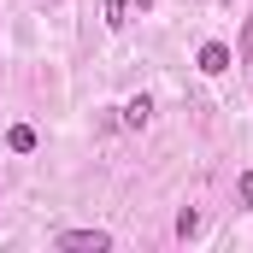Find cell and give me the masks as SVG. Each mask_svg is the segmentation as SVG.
Wrapping results in <instances>:
<instances>
[{
    "label": "cell",
    "mask_w": 253,
    "mask_h": 253,
    "mask_svg": "<svg viewBox=\"0 0 253 253\" xmlns=\"http://www.w3.org/2000/svg\"><path fill=\"white\" fill-rule=\"evenodd\" d=\"M59 248H65V253H106V248H112V236H106V230H65Z\"/></svg>",
    "instance_id": "1"
},
{
    "label": "cell",
    "mask_w": 253,
    "mask_h": 253,
    "mask_svg": "<svg viewBox=\"0 0 253 253\" xmlns=\"http://www.w3.org/2000/svg\"><path fill=\"white\" fill-rule=\"evenodd\" d=\"M200 71H206V77H224V71H230V47H224V42H206V47H200Z\"/></svg>",
    "instance_id": "2"
},
{
    "label": "cell",
    "mask_w": 253,
    "mask_h": 253,
    "mask_svg": "<svg viewBox=\"0 0 253 253\" xmlns=\"http://www.w3.org/2000/svg\"><path fill=\"white\" fill-rule=\"evenodd\" d=\"M147 112H153V100H147V94H135V100L124 106V124H129V129H141V124H147Z\"/></svg>",
    "instance_id": "3"
},
{
    "label": "cell",
    "mask_w": 253,
    "mask_h": 253,
    "mask_svg": "<svg viewBox=\"0 0 253 253\" xmlns=\"http://www.w3.org/2000/svg\"><path fill=\"white\" fill-rule=\"evenodd\" d=\"M194 230H200V212H194V206H183V212H177V236H183V242H189Z\"/></svg>",
    "instance_id": "4"
},
{
    "label": "cell",
    "mask_w": 253,
    "mask_h": 253,
    "mask_svg": "<svg viewBox=\"0 0 253 253\" xmlns=\"http://www.w3.org/2000/svg\"><path fill=\"white\" fill-rule=\"evenodd\" d=\"M30 147H36V129L18 124V129H12V153H30Z\"/></svg>",
    "instance_id": "5"
},
{
    "label": "cell",
    "mask_w": 253,
    "mask_h": 253,
    "mask_svg": "<svg viewBox=\"0 0 253 253\" xmlns=\"http://www.w3.org/2000/svg\"><path fill=\"white\" fill-rule=\"evenodd\" d=\"M124 12H129V0H106V30H124Z\"/></svg>",
    "instance_id": "6"
},
{
    "label": "cell",
    "mask_w": 253,
    "mask_h": 253,
    "mask_svg": "<svg viewBox=\"0 0 253 253\" xmlns=\"http://www.w3.org/2000/svg\"><path fill=\"white\" fill-rule=\"evenodd\" d=\"M242 65H253V18H248V30H242Z\"/></svg>",
    "instance_id": "7"
},
{
    "label": "cell",
    "mask_w": 253,
    "mask_h": 253,
    "mask_svg": "<svg viewBox=\"0 0 253 253\" xmlns=\"http://www.w3.org/2000/svg\"><path fill=\"white\" fill-rule=\"evenodd\" d=\"M242 206H253V171L242 177Z\"/></svg>",
    "instance_id": "8"
},
{
    "label": "cell",
    "mask_w": 253,
    "mask_h": 253,
    "mask_svg": "<svg viewBox=\"0 0 253 253\" xmlns=\"http://www.w3.org/2000/svg\"><path fill=\"white\" fill-rule=\"evenodd\" d=\"M135 6H141V12H147V6H153V0H135Z\"/></svg>",
    "instance_id": "9"
}]
</instances>
